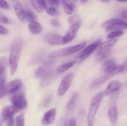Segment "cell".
I'll use <instances>...</instances> for the list:
<instances>
[{
    "label": "cell",
    "mask_w": 127,
    "mask_h": 126,
    "mask_svg": "<svg viewBox=\"0 0 127 126\" xmlns=\"http://www.w3.org/2000/svg\"><path fill=\"white\" fill-rule=\"evenodd\" d=\"M74 77V75L73 74H68L63 77L57 91L58 96H62L64 95V93L70 87Z\"/></svg>",
    "instance_id": "8"
},
{
    "label": "cell",
    "mask_w": 127,
    "mask_h": 126,
    "mask_svg": "<svg viewBox=\"0 0 127 126\" xmlns=\"http://www.w3.org/2000/svg\"><path fill=\"white\" fill-rule=\"evenodd\" d=\"M50 23L52 24V25H53V27H60V23L59 21L57 19H52L50 20Z\"/></svg>",
    "instance_id": "36"
},
{
    "label": "cell",
    "mask_w": 127,
    "mask_h": 126,
    "mask_svg": "<svg viewBox=\"0 0 127 126\" xmlns=\"http://www.w3.org/2000/svg\"><path fill=\"white\" fill-rule=\"evenodd\" d=\"M11 102L12 105L16 108L21 111L26 108L27 106V100L24 93L19 92L14 93L11 98Z\"/></svg>",
    "instance_id": "6"
},
{
    "label": "cell",
    "mask_w": 127,
    "mask_h": 126,
    "mask_svg": "<svg viewBox=\"0 0 127 126\" xmlns=\"http://www.w3.org/2000/svg\"><path fill=\"white\" fill-rule=\"evenodd\" d=\"M124 20L121 19H111L107 20V21L103 22L101 25V27H102L103 28H105V29H106V28H107L115 24V23L124 22Z\"/></svg>",
    "instance_id": "23"
},
{
    "label": "cell",
    "mask_w": 127,
    "mask_h": 126,
    "mask_svg": "<svg viewBox=\"0 0 127 126\" xmlns=\"http://www.w3.org/2000/svg\"><path fill=\"white\" fill-rule=\"evenodd\" d=\"M118 116H119V110L116 105H113L109 107L108 111V116L110 124L112 126H115L117 123Z\"/></svg>",
    "instance_id": "15"
},
{
    "label": "cell",
    "mask_w": 127,
    "mask_h": 126,
    "mask_svg": "<svg viewBox=\"0 0 127 126\" xmlns=\"http://www.w3.org/2000/svg\"><path fill=\"white\" fill-rule=\"evenodd\" d=\"M81 21H78V22L71 25L70 27L68 28L66 34L64 35V37H63V42L65 44L72 42L74 39V38L76 36L77 33L81 27Z\"/></svg>",
    "instance_id": "7"
},
{
    "label": "cell",
    "mask_w": 127,
    "mask_h": 126,
    "mask_svg": "<svg viewBox=\"0 0 127 126\" xmlns=\"http://www.w3.org/2000/svg\"><path fill=\"white\" fill-rule=\"evenodd\" d=\"M101 44L102 40L99 39L95 41L94 43H92L91 44L88 45V46L84 48L83 49H82L75 57L76 59L78 60V64L81 63L83 61L85 60L86 58H88L91 54H92L93 52H94L96 50L97 48H98V47L100 46Z\"/></svg>",
    "instance_id": "5"
},
{
    "label": "cell",
    "mask_w": 127,
    "mask_h": 126,
    "mask_svg": "<svg viewBox=\"0 0 127 126\" xmlns=\"http://www.w3.org/2000/svg\"><path fill=\"white\" fill-rule=\"evenodd\" d=\"M71 1H74V2H77V1H78V0H71Z\"/></svg>",
    "instance_id": "47"
},
{
    "label": "cell",
    "mask_w": 127,
    "mask_h": 126,
    "mask_svg": "<svg viewBox=\"0 0 127 126\" xmlns=\"http://www.w3.org/2000/svg\"><path fill=\"white\" fill-rule=\"evenodd\" d=\"M4 121H5L4 118V117L2 116V115L1 114V113L0 114V126H2Z\"/></svg>",
    "instance_id": "41"
},
{
    "label": "cell",
    "mask_w": 127,
    "mask_h": 126,
    "mask_svg": "<svg viewBox=\"0 0 127 126\" xmlns=\"http://www.w3.org/2000/svg\"><path fill=\"white\" fill-rule=\"evenodd\" d=\"M22 86V81L19 79L9 82L6 86V94L15 93L19 91Z\"/></svg>",
    "instance_id": "11"
},
{
    "label": "cell",
    "mask_w": 127,
    "mask_h": 126,
    "mask_svg": "<svg viewBox=\"0 0 127 126\" xmlns=\"http://www.w3.org/2000/svg\"><path fill=\"white\" fill-rule=\"evenodd\" d=\"M87 42L86 41L81 42L76 45L68 47V48H63V49H58L55 51L53 53H50L48 55V57L50 59H55V58H62V57L67 56L71 55V54L76 53L79 51L82 50L86 45Z\"/></svg>",
    "instance_id": "3"
},
{
    "label": "cell",
    "mask_w": 127,
    "mask_h": 126,
    "mask_svg": "<svg viewBox=\"0 0 127 126\" xmlns=\"http://www.w3.org/2000/svg\"><path fill=\"white\" fill-rule=\"evenodd\" d=\"M7 33H8V31L6 29V27H4L3 25L0 24V35H4L7 34Z\"/></svg>",
    "instance_id": "37"
},
{
    "label": "cell",
    "mask_w": 127,
    "mask_h": 126,
    "mask_svg": "<svg viewBox=\"0 0 127 126\" xmlns=\"http://www.w3.org/2000/svg\"><path fill=\"white\" fill-rule=\"evenodd\" d=\"M0 7L4 9H7L9 8V5L5 0H0Z\"/></svg>",
    "instance_id": "33"
},
{
    "label": "cell",
    "mask_w": 127,
    "mask_h": 126,
    "mask_svg": "<svg viewBox=\"0 0 127 126\" xmlns=\"http://www.w3.org/2000/svg\"><path fill=\"white\" fill-rule=\"evenodd\" d=\"M6 86L5 74H0V98H3L6 94Z\"/></svg>",
    "instance_id": "20"
},
{
    "label": "cell",
    "mask_w": 127,
    "mask_h": 126,
    "mask_svg": "<svg viewBox=\"0 0 127 126\" xmlns=\"http://www.w3.org/2000/svg\"><path fill=\"white\" fill-rule=\"evenodd\" d=\"M29 29L32 34L38 35L42 32L43 28L39 22L33 21L30 22L29 24Z\"/></svg>",
    "instance_id": "19"
},
{
    "label": "cell",
    "mask_w": 127,
    "mask_h": 126,
    "mask_svg": "<svg viewBox=\"0 0 127 126\" xmlns=\"http://www.w3.org/2000/svg\"><path fill=\"white\" fill-rule=\"evenodd\" d=\"M7 59L6 57H1L0 58V74H5L6 69L7 67Z\"/></svg>",
    "instance_id": "24"
},
{
    "label": "cell",
    "mask_w": 127,
    "mask_h": 126,
    "mask_svg": "<svg viewBox=\"0 0 127 126\" xmlns=\"http://www.w3.org/2000/svg\"><path fill=\"white\" fill-rule=\"evenodd\" d=\"M77 63H78L77 61H73L68 62V63H65V64H62V65H61L58 68L57 72L59 73L64 72L66 71L68 69H69L70 68H71L72 67L74 66Z\"/></svg>",
    "instance_id": "21"
},
{
    "label": "cell",
    "mask_w": 127,
    "mask_h": 126,
    "mask_svg": "<svg viewBox=\"0 0 127 126\" xmlns=\"http://www.w3.org/2000/svg\"><path fill=\"white\" fill-rule=\"evenodd\" d=\"M0 22L4 23V24H7V23H9L8 18L5 16H4L3 14H2L1 12H0Z\"/></svg>",
    "instance_id": "34"
},
{
    "label": "cell",
    "mask_w": 127,
    "mask_h": 126,
    "mask_svg": "<svg viewBox=\"0 0 127 126\" xmlns=\"http://www.w3.org/2000/svg\"><path fill=\"white\" fill-rule=\"evenodd\" d=\"M121 15H122V17L123 18L127 19V9L122 11V12Z\"/></svg>",
    "instance_id": "42"
},
{
    "label": "cell",
    "mask_w": 127,
    "mask_h": 126,
    "mask_svg": "<svg viewBox=\"0 0 127 126\" xmlns=\"http://www.w3.org/2000/svg\"><path fill=\"white\" fill-rule=\"evenodd\" d=\"M104 93L99 92L95 95L91 101L87 114V124L88 126H94L95 116L100 103L102 101Z\"/></svg>",
    "instance_id": "2"
},
{
    "label": "cell",
    "mask_w": 127,
    "mask_h": 126,
    "mask_svg": "<svg viewBox=\"0 0 127 126\" xmlns=\"http://www.w3.org/2000/svg\"><path fill=\"white\" fill-rule=\"evenodd\" d=\"M63 9H64V12H65L67 15L73 14V11H74V9L67 7V6H63Z\"/></svg>",
    "instance_id": "35"
},
{
    "label": "cell",
    "mask_w": 127,
    "mask_h": 126,
    "mask_svg": "<svg viewBox=\"0 0 127 126\" xmlns=\"http://www.w3.org/2000/svg\"><path fill=\"white\" fill-rule=\"evenodd\" d=\"M18 111H19V110L17 109L12 105V106H7L3 108L2 112H1V114L4 117L5 121H6L8 119L13 117L14 115L17 113Z\"/></svg>",
    "instance_id": "18"
},
{
    "label": "cell",
    "mask_w": 127,
    "mask_h": 126,
    "mask_svg": "<svg viewBox=\"0 0 127 126\" xmlns=\"http://www.w3.org/2000/svg\"><path fill=\"white\" fill-rule=\"evenodd\" d=\"M38 1H39V2H40L41 5H42V6L43 7V8L45 10L47 9V7L48 6L47 1H46V0H38Z\"/></svg>",
    "instance_id": "40"
},
{
    "label": "cell",
    "mask_w": 127,
    "mask_h": 126,
    "mask_svg": "<svg viewBox=\"0 0 127 126\" xmlns=\"http://www.w3.org/2000/svg\"><path fill=\"white\" fill-rule=\"evenodd\" d=\"M46 11H47V12L50 15V16H56L58 15V12H57L56 7H55V6H48L47 9H46Z\"/></svg>",
    "instance_id": "29"
},
{
    "label": "cell",
    "mask_w": 127,
    "mask_h": 126,
    "mask_svg": "<svg viewBox=\"0 0 127 126\" xmlns=\"http://www.w3.org/2000/svg\"><path fill=\"white\" fill-rule=\"evenodd\" d=\"M117 74H119V71H115V72H111V73H107V74H105V75L97 78V79L94 80V81L91 83V84L90 85L91 88V89L95 88H97V86H99V85L102 84L103 83L106 82L107 80L110 79V78L115 76V75H117Z\"/></svg>",
    "instance_id": "13"
},
{
    "label": "cell",
    "mask_w": 127,
    "mask_h": 126,
    "mask_svg": "<svg viewBox=\"0 0 127 126\" xmlns=\"http://www.w3.org/2000/svg\"><path fill=\"white\" fill-rule=\"evenodd\" d=\"M60 2H62L63 6H67V7H71V8H73L74 9L75 8L74 3L71 0H60Z\"/></svg>",
    "instance_id": "32"
},
{
    "label": "cell",
    "mask_w": 127,
    "mask_h": 126,
    "mask_svg": "<svg viewBox=\"0 0 127 126\" xmlns=\"http://www.w3.org/2000/svg\"><path fill=\"white\" fill-rule=\"evenodd\" d=\"M68 126H77V120L75 117H73L69 121Z\"/></svg>",
    "instance_id": "39"
},
{
    "label": "cell",
    "mask_w": 127,
    "mask_h": 126,
    "mask_svg": "<svg viewBox=\"0 0 127 126\" xmlns=\"http://www.w3.org/2000/svg\"><path fill=\"white\" fill-rule=\"evenodd\" d=\"M124 33V31L122 30H114L109 33L107 36V38L109 39H114L115 38H118L119 37H121Z\"/></svg>",
    "instance_id": "26"
},
{
    "label": "cell",
    "mask_w": 127,
    "mask_h": 126,
    "mask_svg": "<svg viewBox=\"0 0 127 126\" xmlns=\"http://www.w3.org/2000/svg\"><path fill=\"white\" fill-rule=\"evenodd\" d=\"M24 17L25 20H27V21H35L37 19V16L35 14H33L32 11H29V10H24Z\"/></svg>",
    "instance_id": "25"
},
{
    "label": "cell",
    "mask_w": 127,
    "mask_h": 126,
    "mask_svg": "<svg viewBox=\"0 0 127 126\" xmlns=\"http://www.w3.org/2000/svg\"><path fill=\"white\" fill-rule=\"evenodd\" d=\"M6 126H14V120L13 117L6 120Z\"/></svg>",
    "instance_id": "38"
},
{
    "label": "cell",
    "mask_w": 127,
    "mask_h": 126,
    "mask_svg": "<svg viewBox=\"0 0 127 126\" xmlns=\"http://www.w3.org/2000/svg\"><path fill=\"white\" fill-rule=\"evenodd\" d=\"M52 74L51 65L50 64H45V66L39 67L35 72V77L37 78H40L43 80L48 79Z\"/></svg>",
    "instance_id": "10"
},
{
    "label": "cell",
    "mask_w": 127,
    "mask_h": 126,
    "mask_svg": "<svg viewBox=\"0 0 127 126\" xmlns=\"http://www.w3.org/2000/svg\"><path fill=\"white\" fill-rule=\"evenodd\" d=\"M118 2H127V0H116Z\"/></svg>",
    "instance_id": "44"
},
{
    "label": "cell",
    "mask_w": 127,
    "mask_h": 126,
    "mask_svg": "<svg viewBox=\"0 0 127 126\" xmlns=\"http://www.w3.org/2000/svg\"><path fill=\"white\" fill-rule=\"evenodd\" d=\"M80 21V17L79 16H78V15H74V16H72L71 17L68 18V22L71 25Z\"/></svg>",
    "instance_id": "31"
},
{
    "label": "cell",
    "mask_w": 127,
    "mask_h": 126,
    "mask_svg": "<svg viewBox=\"0 0 127 126\" xmlns=\"http://www.w3.org/2000/svg\"><path fill=\"white\" fill-rule=\"evenodd\" d=\"M118 68H119V65L112 59L107 60L102 65L103 71L106 74L107 73H111L115 71H119Z\"/></svg>",
    "instance_id": "16"
},
{
    "label": "cell",
    "mask_w": 127,
    "mask_h": 126,
    "mask_svg": "<svg viewBox=\"0 0 127 126\" xmlns=\"http://www.w3.org/2000/svg\"><path fill=\"white\" fill-rule=\"evenodd\" d=\"M101 1H104V2H109V1H111V0H101Z\"/></svg>",
    "instance_id": "46"
},
{
    "label": "cell",
    "mask_w": 127,
    "mask_h": 126,
    "mask_svg": "<svg viewBox=\"0 0 127 126\" xmlns=\"http://www.w3.org/2000/svg\"><path fill=\"white\" fill-rule=\"evenodd\" d=\"M24 114H21L16 117V126H24Z\"/></svg>",
    "instance_id": "28"
},
{
    "label": "cell",
    "mask_w": 127,
    "mask_h": 126,
    "mask_svg": "<svg viewBox=\"0 0 127 126\" xmlns=\"http://www.w3.org/2000/svg\"><path fill=\"white\" fill-rule=\"evenodd\" d=\"M123 26H124V29H127V22H125V21H124V23H123Z\"/></svg>",
    "instance_id": "43"
},
{
    "label": "cell",
    "mask_w": 127,
    "mask_h": 126,
    "mask_svg": "<svg viewBox=\"0 0 127 126\" xmlns=\"http://www.w3.org/2000/svg\"><path fill=\"white\" fill-rule=\"evenodd\" d=\"M56 114H57V110L55 108H52L47 111L42 117V125L46 126L52 124L55 122Z\"/></svg>",
    "instance_id": "12"
},
{
    "label": "cell",
    "mask_w": 127,
    "mask_h": 126,
    "mask_svg": "<svg viewBox=\"0 0 127 126\" xmlns=\"http://www.w3.org/2000/svg\"><path fill=\"white\" fill-rule=\"evenodd\" d=\"M44 40L51 45H62L65 43L63 42V37L55 33H48L44 37Z\"/></svg>",
    "instance_id": "9"
},
{
    "label": "cell",
    "mask_w": 127,
    "mask_h": 126,
    "mask_svg": "<svg viewBox=\"0 0 127 126\" xmlns=\"http://www.w3.org/2000/svg\"><path fill=\"white\" fill-rule=\"evenodd\" d=\"M31 2L37 12H39V13H42L43 12V8L38 0H31Z\"/></svg>",
    "instance_id": "27"
},
{
    "label": "cell",
    "mask_w": 127,
    "mask_h": 126,
    "mask_svg": "<svg viewBox=\"0 0 127 126\" xmlns=\"http://www.w3.org/2000/svg\"><path fill=\"white\" fill-rule=\"evenodd\" d=\"M119 74H125L127 72V59L120 65H119Z\"/></svg>",
    "instance_id": "30"
},
{
    "label": "cell",
    "mask_w": 127,
    "mask_h": 126,
    "mask_svg": "<svg viewBox=\"0 0 127 126\" xmlns=\"http://www.w3.org/2000/svg\"><path fill=\"white\" fill-rule=\"evenodd\" d=\"M78 95H78V93L77 92L74 93L73 94L72 96L71 97L70 100H69L68 103H67L66 109L68 110V111H70L74 108V105H75V103L76 101L77 98H78Z\"/></svg>",
    "instance_id": "22"
},
{
    "label": "cell",
    "mask_w": 127,
    "mask_h": 126,
    "mask_svg": "<svg viewBox=\"0 0 127 126\" xmlns=\"http://www.w3.org/2000/svg\"><path fill=\"white\" fill-rule=\"evenodd\" d=\"M81 2H83V3H85V2H86L87 1H88V0H80Z\"/></svg>",
    "instance_id": "45"
},
{
    "label": "cell",
    "mask_w": 127,
    "mask_h": 126,
    "mask_svg": "<svg viewBox=\"0 0 127 126\" xmlns=\"http://www.w3.org/2000/svg\"><path fill=\"white\" fill-rule=\"evenodd\" d=\"M23 42L21 38H16L11 46L10 55L9 58V65L11 75H14L18 68L20 56L22 51Z\"/></svg>",
    "instance_id": "1"
},
{
    "label": "cell",
    "mask_w": 127,
    "mask_h": 126,
    "mask_svg": "<svg viewBox=\"0 0 127 126\" xmlns=\"http://www.w3.org/2000/svg\"><path fill=\"white\" fill-rule=\"evenodd\" d=\"M16 14L21 21H24V10L18 0H11Z\"/></svg>",
    "instance_id": "17"
},
{
    "label": "cell",
    "mask_w": 127,
    "mask_h": 126,
    "mask_svg": "<svg viewBox=\"0 0 127 126\" xmlns=\"http://www.w3.org/2000/svg\"><path fill=\"white\" fill-rule=\"evenodd\" d=\"M122 88V84L119 82L114 80L111 82L107 86L105 91L104 92V95L105 96H109L110 95L115 92H118Z\"/></svg>",
    "instance_id": "14"
},
{
    "label": "cell",
    "mask_w": 127,
    "mask_h": 126,
    "mask_svg": "<svg viewBox=\"0 0 127 126\" xmlns=\"http://www.w3.org/2000/svg\"><path fill=\"white\" fill-rule=\"evenodd\" d=\"M118 42L117 39H109L102 43L99 47V49L95 55V58L99 61H101L105 59L109 56L112 48Z\"/></svg>",
    "instance_id": "4"
}]
</instances>
